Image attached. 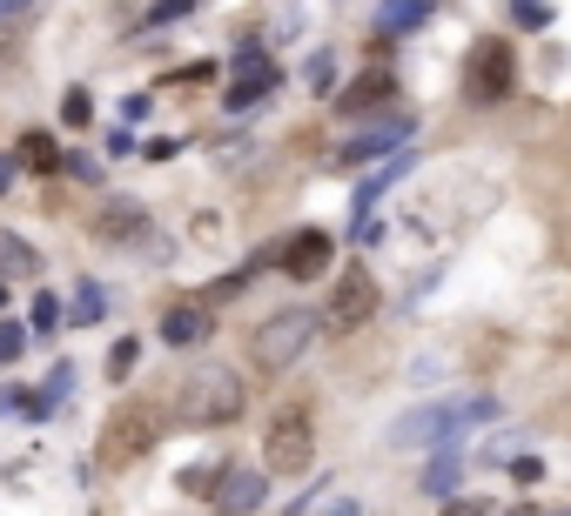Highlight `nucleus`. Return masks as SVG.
<instances>
[{"label": "nucleus", "mask_w": 571, "mask_h": 516, "mask_svg": "<svg viewBox=\"0 0 571 516\" xmlns=\"http://www.w3.org/2000/svg\"><path fill=\"white\" fill-rule=\"evenodd\" d=\"M243 410H249V389L228 363H196L175 382V423H188V429H222Z\"/></svg>", "instance_id": "obj_1"}, {"label": "nucleus", "mask_w": 571, "mask_h": 516, "mask_svg": "<svg viewBox=\"0 0 571 516\" xmlns=\"http://www.w3.org/2000/svg\"><path fill=\"white\" fill-rule=\"evenodd\" d=\"M316 329H323V315H316V309H276L270 323L249 336V363H256L262 376H283V369H296L302 355H310Z\"/></svg>", "instance_id": "obj_2"}, {"label": "nucleus", "mask_w": 571, "mask_h": 516, "mask_svg": "<svg viewBox=\"0 0 571 516\" xmlns=\"http://www.w3.org/2000/svg\"><path fill=\"white\" fill-rule=\"evenodd\" d=\"M464 95L477 108H498L518 95V48L505 41V34H477L471 54H464Z\"/></svg>", "instance_id": "obj_3"}, {"label": "nucleus", "mask_w": 571, "mask_h": 516, "mask_svg": "<svg viewBox=\"0 0 571 516\" xmlns=\"http://www.w3.org/2000/svg\"><path fill=\"white\" fill-rule=\"evenodd\" d=\"M498 416V403L491 395H477V403H431L397 423V450H431V443H457V429L464 423H491Z\"/></svg>", "instance_id": "obj_4"}, {"label": "nucleus", "mask_w": 571, "mask_h": 516, "mask_svg": "<svg viewBox=\"0 0 571 516\" xmlns=\"http://www.w3.org/2000/svg\"><path fill=\"white\" fill-rule=\"evenodd\" d=\"M156 436H162L156 410L122 403V410H114V416L101 423V469H128L135 456H148V450H156Z\"/></svg>", "instance_id": "obj_5"}, {"label": "nucleus", "mask_w": 571, "mask_h": 516, "mask_svg": "<svg viewBox=\"0 0 571 516\" xmlns=\"http://www.w3.org/2000/svg\"><path fill=\"white\" fill-rule=\"evenodd\" d=\"M316 463V429L302 410H283L270 423V436H262V469H276V476H302Z\"/></svg>", "instance_id": "obj_6"}, {"label": "nucleus", "mask_w": 571, "mask_h": 516, "mask_svg": "<svg viewBox=\"0 0 571 516\" xmlns=\"http://www.w3.org/2000/svg\"><path fill=\"white\" fill-rule=\"evenodd\" d=\"M370 315H376V275H370V268H350V275L330 289L323 323H330V329H363Z\"/></svg>", "instance_id": "obj_7"}, {"label": "nucleus", "mask_w": 571, "mask_h": 516, "mask_svg": "<svg viewBox=\"0 0 571 516\" xmlns=\"http://www.w3.org/2000/svg\"><path fill=\"white\" fill-rule=\"evenodd\" d=\"M330 262H336L330 228H296V242L283 249V275H289V282H323Z\"/></svg>", "instance_id": "obj_8"}, {"label": "nucleus", "mask_w": 571, "mask_h": 516, "mask_svg": "<svg viewBox=\"0 0 571 516\" xmlns=\"http://www.w3.org/2000/svg\"><path fill=\"white\" fill-rule=\"evenodd\" d=\"M384 101H397V74H390V67H363L357 81L336 95V114H343V122H357V114L384 108Z\"/></svg>", "instance_id": "obj_9"}, {"label": "nucleus", "mask_w": 571, "mask_h": 516, "mask_svg": "<svg viewBox=\"0 0 571 516\" xmlns=\"http://www.w3.org/2000/svg\"><path fill=\"white\" fill-rule=\"evenodd\" d=\"M262 509V469H228L215 490V516H256Z\"/></svg>", "instance_id": "obj_10"}, {"label": "nucleus", "mask_w": 571, "mask_h": 516, "mask_svg": "<svg viewBox=\"0 0 571 516\" xmlns=\"http://www.w3.org/2000/svg\"><path fill=\"white\" fill-rule=\"evenodd\" d=\"M162 342H169V349L209 342V302H175V309L162 315Z\"/></svg>", "instance_id": "obj_11"}, {"label": "nucleus", "mask_w": 571, "mask_h": 516, "mask_svg": "<svg viewBox=\"0 0 571 516\" xmlns=\"http://www.w3.org/2000/svg\"><path fill=\"white\" fill-rule=\"evenodd\" d=\"M410 135H417V122L404 114V122H384V128H370V135H350L336 162H343V168H350V162H370V154H384V148H397V141H410Z\"/></svg>", "instance_id": "obj_12"}, {"label": "nucleus", "mask_w": 571, "mask_h": 516, "mask_svg": "<svg viewBox=\"0 0 571 516\" xmlns=\"http://www.w3.org/2000/svg\"><path fill=\"white\" fill-rule=\"evenodd\" d=\"M141 222H148L141 202H108L101 222H95V235H101V242H128V228H141Z\"/></svg>", "instance_id": "obj_13"}, {"label": "nucleus", "mask_w": 571, "mask_h": 516, "mask_svg": "<svg viewBox=\"0 0 571 516\" xmlns=\"http://www.w3.org/2000/svg\"><path fill=\"white\" fill-rule=\"evenodd\" d=\"M21 168H34V175H61L67 154H61L48 135H27V141H21Z\"/></svg>", "instance_id": "obj_14"}, {"label": "nucleus", "mask_w": 571, "mask_h": 516, "mask_svg": "<svg viewBox=\"0 0 571 516\" xmlns=\"http://www.w3.org/2000/svg\"><path fill=\"white\" fill-rule=\"evenodd\" d=\"M431 21V0H384V27L390 34H410V27H424Z\"/></svg>", "instance_id": "obj_15"}, {"label": "nucleus", "mask_w": 571, "mask_h": 516, "mask_svg": "<svg viewBox=\"0 0 571 516\" xmlns=\"http://www.w3.org/2000/svg\"><path fill=\"white\" fill-rule=\"evenodd\" d=\"M457 469H464V456H457V443H444V456L424 469V490H431V496H444V490L457 483Z\"/></svg>", "instance_id": "obj_16"}, {"label": "nucleus", "mask_w": 571, "mask_h": 516, "mask_svg": "<svg viewBox=\"0 0 571 516\" xmlns=\"http://www.w3.org/2000/svg\"><path fill=\"white\" fill-rule=\"evenodd\" d=\"M270 81H276V67H256V74H243V81L236 88H228V108H249V101H262V95H270Z\"/></svg>", "instance_id": "obj_17"}, {"label": "nucleus", "mask_w": 571, "mask_h": 516, "mask_svg": "<svg viewBox=\"0 0 571 516\" xmlns=\"http://www.w3.org/2000/svg\"><path fill=\"white\" fill-rule=\"evenodd\" d=\"M404 175H410V162H384V168H376V175H370V181L357 188V209H370V202H376V194H384V188H397Z\"/></svg>", "instance_id": "obj_18"}, {"label": "nucleus", "mask_w": 571, "mask_h": 516, "mask_svg": "<svg viewBox=\"0 0 571 516\" xmlns=\"http://www.w3.org/2000/svg\"><path fill=\"white\" fill-rule=\"evenodd\" d=\"M505 14H511L518 27H531V34H545V27H551V0H505Z\"/></svg>", "instance_id": "obj_19"}, {"label": "nucleus", "mask_w": 571, "mask_h": 516, "mask_svg": "<svg viewBox=\"0 0 571 516\" xmlns=\"http://www.w3.org/2000/svg\"><path fill=\"white\" fill-rule=\"evenodd\" d=\"M222 476H228L222 463H196V469H182V490H188V496H215Z\"/></svg>", "instance_id": "obj_20"}, {"label": "nucleus", "mask_w": 571, "mask_h": 516, "mask_svg": "<svg viewBox=\"0 0 571 516\" xmlns=\"http://www.w3.org/2000/svg\"><path fill=\"white\" fill-rule=\"evenodd\" d=\"M135 363H141V342H135V336H122V342L108 349V376H114V382H128V376H135Z\"/></svg>", "instance_id": "obj_21"}, {"label": "nucleus", "mask_w": 571, "mask_h": 516, "mask_svg": "<svg viewBox=\"0 0 571 516\" xmlns=\"http://www.w3.org/2000/svg\"><path fill=\"white\" fill-rule=\"evenodd\" d=\"M249 275H256L249 262H243V268H228V275H215V282H209V295H202V302H236V295L249 289Z\"/></svg>", "instance_id": "obj_22"}, {"label": "nucleus", "mask_w": 571, "mask_h": 516, "mask_svg": "<svg viewBox=\"0 0 571 516\" xmlns=\"http://www.w3.org/2000/svg\"><path fill=\"white\" fill-rule=\"evenodd\" d=\"M61 122H67V128H88V122H95V101H88L82 88H74V95L61 101Z\"/></svg>", "instance_id": "obj_23"}, {"label": "nucleus", "mask_w": 571, "mask_h": 516, "mask_svg": "<svg viewBox=\"0 0 571 516\" xmlns=\"http://www.w3.org/2000/svg\"><path fill=\"white\" fill-rule=\"evenodd\" d=\"M188 8H196V0H162V8H156V14H148V27H169V21H182Z\"/></svg>", "instance_id": "obj_24"}, {"label": "nucleus", "mask_w": 571, "mask_h": 516, "mask_svg": "<svg viewBox=\"0 0 571 516\" xmlns=\"http://www.w3.org/2000/svg\"><path fill=\"white\" fill-rule=\"evenodd\" d=\"M95 315H101V289H82L74 295V323H95Z\"/></svg>", "instance_id": "obj_25"}, {"label": "nucleus", "mask_w": 571, "mask_h": 516, "mask_svg": "<svg viewBox=\"0 0 571 516\" xmlns=\"http://www.w3.org/2000/svg\"><path fill=\"white\" fill-rule=\"evenodd\" d=\"M61 323V309H54V295H34V329H54Z\"/></svg>", "instance_id": "obj_26"}, {"label": "nucleus", "mask_w": 571, "mask_h": 516, "mask_svg": "<svg viewBox=\"0 0 571 516\" xmlns=\"http://www.w3.org/2000/svg\"><path fill=\"white\" fill-rule=\"evenodd\" d=\"M61 175H74V181H101V168L88 162V154H67V168Z\"/></svg>", "instance_id": "obj_27"}, {"label": "nucleus", "mask_w": 571, "mask_h": 516, "mask_svg": "<svg viewBox=\"0 0 571 516\" xmlns=\"http://www.w3.org/2000/svg\"><path fill=\"white\" fill-rule=\"evenodd\" d=\"M14 355H21V329L0 323V363H14Z\"/></svg>", "instance_id": "obj_28"}, {"label": "nucleus", "mask_w": 571, "mask_h": 516, "mask_svg": "<svg viewBox=\"0 0 571 516\" xmlns=\"http://www.w3.org/2000/svg\"><path fill=\"white\" fill-rule=\"evenodd\" d=\"M330 67H336L330 54H316V61H310V88H330Z\"/></svg>", "instance_id": "obj_29"}, {"label": "nucleus", "mask_w": 571, "mask_h": 516, "mask_svg": "<svg viewBox=\"0 0 571 516\" xmlns=\"http://www.w3.org/2000/svg\"><path fill=\"white\" fill-rule=\"evenodd\" d=\"M67 382H74V369H67V363H61V369H54V376H48V395H54V403H61V395H67Z\"/></svg>", "instance_id": "obj_30"}, {"label": "nucleus", "mask_w": 571, "mask_h": 516, "mask_svg": "<svg viewBox=\"0 0 571 516\" xmlns=\"http://www.w3.org/2000/svg\"><path fill=\"white\" fill-rule=\"evenodd\" d=\"M14 168H21V154H14V162H8V154H0V194L14 188Z\"/></svg>", "instance_id": "obj_31"}, {"label": "nucleus", "mask_w": 571, "mask_h": 516, "mask_svg": "<svg viewBox=\"0 0 571 516\" xmlns=\"http://www.w3.org/2000/svg\"><path fill=\"white\" fill-rule=\"evenodd\" d=\"M330 516H357V503H336V509H330Z\"/></svg>", "instance_id": "obj_32"}, {"label": "nucleus", "mask_w": 571, "mask_h": 516, "mask_svg": "<svg viewBox=\"0 0 571 516\" xmlns=\"http://www.w3.org/2000/svg\"><path fill=\"white\" fill-rule=\"evenodd\" d=\"M444 516H477V509H444Z\"/></svg>", "instance_id": "obj_33"}, {"label": "nucleus", "mask_w": 571, "mask_h": 516, "mask_svg": "<svg viewBox=\"0 0 571 516\" xmlns=\"http://www.w3.org/2000/svg\"><path fill=\"white\" fill-rule=\"evenodd\" d=\"M0 302H8V289H0Z\"/></svg>", "instance_id": "obj_34"}]
</instances>
